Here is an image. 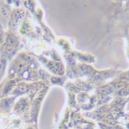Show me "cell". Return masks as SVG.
Returning <instances> with one entry per match:
<instances>
[{"label":"cell","instance_id":"8992f818","mask_svg":"<svg viewBox=\"0 0 129 129\" xmlns=\"http://www.w3.org/2000/svg\"><path fill=\"white\" fill-rule=\"evenodd\" d=\"M24 68V65L22 63H20L19 64H18L17 67V71L18 72H21L22 71Z\"/></svg>","mask_w":129,"mask_h":129},{"label":"cell","instance_id":"7a4b0ae2","mask_svg":"<svg viewBox=\"0 0 129 129\" xmlns=\"http://www.w3.org/2000/svg\"><path fill=\"white\" fill-rule=\"evenodd\" d=\"M7 42L8 45H9V46L14 47L18 44L17 39L15 38L14 37H13V36H8L7 39Z\"/></svg>","mask_w":129,"mask_h":129},{"label":"cell","instance_id":"6da1fadb","mask_svg":"<svg viewBox=\"0 0 129 129\" xmlns=\"http://www.w3.org/2000/svg\"><path fill=\"white\" fill-rule=\"evenodd\" d=\"M22 17H23V12L20 10H17L14 12L13 16V24H17L18 22H19L20 20H21Z\"/></svg>","mask_w":129,"mask_h":129},{"label":"cell","instance_id":"277c9868","mask_svg":"<svg viewBox=\"0 0 129 129\" xmlns=\"http://www.w3.org/2000/svg\"><path fill=\"white\" fill-rule=\"evenodd\" d=\"M5 68V62L4 60L0 61V75L3 74L4 72V70Z\"/></svg>","mask_w":129,"mask_h":129},{"label":"cell","instance_id":"52a82bcc","mask_svg":"<svg viewBox=\"0 0 129 129\" xmlns=\"http://www.w3.org/2000/svg\"><path fill=\"white\" fill-rule=\"evenodd\" d=\"M19 90L20 91H21V92H25V91H26V90L28 88V87H27L26 85H21V86L19 87Z\"/></svg>","mask_w":129,"mask_h":129},{"label":"cell","instance_id":"9c48e42d","mask_svg":"<svg viewBox=\"0 0 129 129\" xmlns=\"http://www.w3.org/2000/svg\"><path fill=\"white\" fill-rule=\"evenodd\" d=\"M3 37H2V36H1V33H0V43H2L3 42Z\"/></svg>","mask_w":129,"mask_h":129},{"label":"cell","instance_id":"ba28073f","mask_svg":"<svg viewBox=\"0 0 129 129\" xmlns=\"http://www.w3.org/2000/svg\"><path fill=\"white\" fill-rule=\"evenodd\" d=\"M122 94L123 95L129 94V87L128 88H127L126 89H123V90L122 91Z\"/></svg>","mask_w":129,"mask_h":129},{"label":"cell","instance_id":"5b68a950","mask_svg":"<svg viewBox=\"0 0 129 129\" xmlns=\"http://www.w3.org/2000/svg\"><path fill=\"white\" fill-rule=\"evenodd\" d=\"M14 51H15V48L14 47H11L8 45L7 48V52L8 54L13 53Z\"/></svg>","mask_w":129,"mask_h":129},{"label":"cell","instance_id":"3957f363","mask_svg":"<svg viewBox=\"0 0 129 129\" xmlns=\"http://www.w3.org/2000/svg\"><path fill=\"white\" fill-rule=\"evenodd\" d=\"M0 12L4 17H8L9 16V10L5 5H1L0 7Z\"/></svg>","mask_w":129,"mask_h":129}]
</instances>
